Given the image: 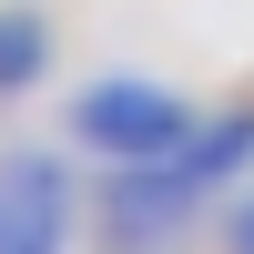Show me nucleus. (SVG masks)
Instances as JSON below:
<instances>
[{
    "label": "nucleus",
    "mask_w": 254,
    "mask_h": 254,
    "mask_svg": "<svg viewBox=\"0 0 254 254\" xmlns=\"http://www.w3.org/2000/svg\"><path fill=\"white\" fill-rule=\"evenodd\" d=\"M71 142L112 163H163L193 142V112L163 81H92V92H71Z\"/></svg>",
    "instance_id": "f257e3e1"
},
{
    "label": "nucleus",
    "mask_w": 254,
    "mask_h": 254,
    "mask_svg": "<svg viewBox=\"0 0 254 254\" xmlns=\"http://www.w3.org/2000/svg\"><path fill=\"white\" fill-rule=\"evenodd\" d=\"M71 234V173L51 153H10L0 163V254H61Z\"/></svg>",
    "instance_id": "f03ea898"
},
{
    "label": "nucleus",
    "mask_w": 254,
    "mask_h": 254,
    "mask_svg": "<svg viewBox=\"0 0 254 254\" xmlns=\"http://www.w3.org/2000/svg\"><path fill=\"white\" fill-rule=\"evenodd\" d=\"M203 203V183L183 173L173 153L163 163H122V183H102V224H112V244H142V234H173L183 214Z\"/></svg>",
    "instance_id": "7ed1b4c3"
},
{
    "label": "nucleus",
    "mask_w": 254,
    "mask_h": 254,
    "mask_svg": "<svg viewBox=\"0 0 254 254\" xmlns=\"http://www.w3.org/2000/svg\"><path fill=\"white\" fill-rule=\"evenodd\" d=\"M41 71H51V20L41 10H0V102L31 92Z\"/></svg>",
    "instance_id": "20e7f679"
},
{
    "label": "nucleus",
    "mask_w": 254,
    "mask_h": 254,
    "mask_svg": "<svg viewBox=\"0 0 254 254\" xmlns=\"http://www.w3.org/2000/svg\"><path fill=\"white\" fill-rule=\"evenodd\" d=\"M173 163L203 183V193H214L224 173H244V163H254V122H193V142H183Z\"/></svg>",
    "instance_id": "39448f33"
},
{
    "label": "nucleus",
    "mask_w": 254,
    "mask_h": 254,
    "mask_svg": "<svg viewBox=\"0 0 254 254\" xmlns=\"http://www.w3.org/2000/svg\"><path fill=\"white\" fill-rule=\"evenodd\" d=\"M224 244H234V254H254V203H234V224H224Z\"/></svg>",
    "instance_id": "423d86ee"
}]
</instances>
